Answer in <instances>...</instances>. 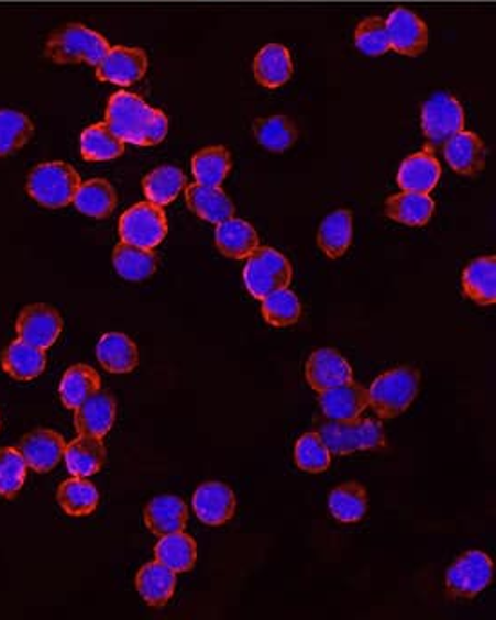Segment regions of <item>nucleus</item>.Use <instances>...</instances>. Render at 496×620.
<instances>
[{"label":"nucleus","instance_id":"obj_41","mask_svg":"<svg viewBox=\"0 0 496 620\" xmlns=\"http://www.w3.org/2000/svg\"><path fill=\"white\" fill-rule=\"evenodd\" d=\"M35 125L30 115L13 109H0V157L15 154L30 143Z\"/></svg>","mask_w":496,"mask_h":620},{"label":"nucleus","instance_id":"obj_44","mask_svg":"<svg viewBox=\"0 0 496 620\" xmlns=\"http://www.w3.org/2000/svg\"><path fill=\"white\" fill-rule=\"evenodd\" d=\"M27 464L15 447H0V496L13 500L24 487Z\"/></svg>","mask_w":496,"mask_h":620},{"label":"nucleus","instance_id":"obj_5","mask_svg":"<svg viewBox=\"0 0 496 620\" xmlns=\"http://www.w3.org/2000/svg\"><path fill=\"white\" fill-rule=\"evenodd\" d=\"M321 441L326 442L331 455H352L356 451L383 450L386 445L382 422L357 419L354 422H321Z\"/></svg>","mask_w":496,"mask_h":620},{"label":"nucleus","instance_id":"obj_29","mask_svg":"<svg viewBox=\"0 0 496 620\" xmlns=\"http://www.w3.org/2000/svg\"><path fill=\"white\" fill-rule=\"evenodd\" d=\"M106 458L103 439H96V436H78L76 441L66 445V453H64L67 470L70 475L80 476V478H89L100 473L101 467L106 464Z\"/></svg>","mask_w":496,"mask_h":620},{"label":"nucleus","instance_id":"obj_3","mask_svg":"<svg viewBox=\"0 0 496 620\" xmlns=\"http://www.w3.org/2000/svg\"><path fill=\"white\" fill-rule=\"evenodd\" d=\"M421 385V374L414 366H397L385 372L366 390L368 408L383 421L405 413L416 400Z\"/></svg>","mask_w":496,"mask_h":620},{"label":"nucleus","instance_id":"obj_21","mask_svg":"<svg viewBox=\"0 0 496 620\" xmlns=\"http://www.w3.org/2000/svg\"><path fill=\"white\" fill-rule=\"evenodd\" d=\"M2 370L15 380H33L41 377L47 366V354L27 341H11L0 355Z\"/></svg>","mask_w":496,"mask_h":620},{"label":"nucleus","instance_id":"obj_42","mask_svg":"<svg viewBox=\"0 0 496 620\" xmlns=\"http://www.w3.org/2000/svg\"><path fill=\"white\" fill-rule=\"evenodd\" d=\"M262 315L271 326H291L301 318V303L298 296L286 289L275 290L262 300Z\"/></svg>","mask_w":496,"mask_h":620},{"label":"nucleus","instance_id":"obj_19","mask_svg":"<svg viewBox=\"0 0 496 620\" xmlns=\"http://www.w3.org/2000/svg\"><path fill=\"white\" fill-rule=\"evenodd\" d=\"M444 157L456 174L476 176L486 166V146L475 132L461 131L444 143Z\"/></svg>","mask_w":496,"mask_h":620},{"label":"nucleus","instance_id":"obj_2","mask_svg":"<svg viewBox=\"0 0 496 620\" xmlns=\"http://www.w3.org/2000/svg\"><path fill=\"white\" fill-rule=\"evenodd\" d=\"M111 49V44L98 31L84 24H66L53 31L44 45V56L55 64H89L98 66Z\"/></svg>","mask_w":496,"mask_h":620},{"label":"nucleus","instance_id":"obj_13","mask_svg":"<svg viewBox=\"0 0 496 620\" xmlns=\"http://www.w3.org/2000/svg\"><path fill=\"white\" fill-rule=\"evenodd\" d=\"M191 506L205 525H225L235 516V492L222 481H206L194 492Z\"/></svg>","mask_w":496,"mask_h":620},{"label":"nucleus","instance_id":"obj_30","mask_svg":"<svg viewBox=\"0 0 496 620\" xmlns=\"http://www.w3.org/2000/svg\"><path fill=\"white\" fill-rule=\"evenodd\" d=\"M112 264L123 280L145 281L156 273L159 258L154 250L120 242L112 253Z\"/></svg>","mask_w":496,"mask_h":620},{"label":"nucleus","instance_id":"obj_39","mask_svg":"<svg viewBox=\"0 0 496 620\" xmlns=\"http://www.w3.org/2000/svg\"><path fill=\"white\" fill-rule=\"evenodd\" d=\"M186 188L185 171L177 166H159L143 180V191L152 204L168 206Z\"/></svg>","mask_w":496,"mask_h":620},{"label":"nucleus","instance_id":"obj_15","mask_svg":"<svg viewBox=\"0 0 496 620\" xmlns=\"http://www.w3.org/2000/svg\"><path fill=\"white\" fill-rule=\"evenodd\" d=\"M66 445L64 436L58 431L41 428L22 436L19 451L24 456L27 467L44 475L60 464L66 453Z\"/></svg>","mask_w":496,"mask_h":620},{"label":"nucleus","instance_id":"obj_1","mask_svg":"<svg viewBox=\"0 0 496 620\" xmlns=\"http://www.w3.org/2000/svg\"><path fill=\"white\" fill-rule=\"evenodd\" d=\"M106 123L123 143L135 146H156L168 134L165 112L148 106L141 96L118 90L107 103Z\"/></svg>","mask_w":496,"mask_h":620},{"label":"nucleus","instance_id":"obj_35","mask_svg":"<svg viewBox=\"0 0 496 620\" xmlns=\"http://www.w3.org/2000/svg\"><path fill=\"white\" fill-rule=\"evenodd\" d=\"M80 152L89 163L114 160L125 152V143L103 123L87 126L80 135Z\"/></svg>","mask_w":496,"mask_h":620},{"label":"nucleus","instance_id":"obj_22","mask_svg":"<svg viewBox=\"0 0 496 620\" xmlns=\"http://www.w3.org/2000/svg\"><path fill=\"white\" fill-rule=\"evenodd\" d=\"M143 520L148 531L157 538L185 531L188 523V506L179 496H157L145 507Z\"/></svg>","mask_w":496,"mask_h":620},{"label":"nucleus","instance_id":"obj_14","mask_svg":"<svg viewBox=\"0 0 496 620\" xmlns=\"http://www.w3.org/2000/svg\"><path fill=\"white\" fill-rule=\"evenodd\" d=\"M318 405L329 421L354 422L368 408V396L365 386L349 380L318 394Z\"/></svg>","mask_w":496,"mask_h":620},{"label":"nucleus","instance_id":"obj_9","mask_svg":"<svg viewBox=\"0 0 496 620\" xmlns=\"http://www.w3.org/2000/svg\"><path fill=\"white\" fill-rule=\"evenodd\" d=\"M493 580V561L481 551L462 554L447 572V590L456 599H473Z\"/></svg>","mask_w":496,"mask_h":620},{"label":"nucleus","instance_id":"obj_45","mask_svg":"<svg viewBox=\"0 0 496 620\" xmlns=\"http://www.w3.org/2000/svg\"><path fill=\"white\" fill-rule=\"evenodd\" d=\"M354 44L366 56H382L390 51V42L386 35L385 19L368 16L357 24Z\"/></svg>","mask_w":496,"mask_h":620},{"label":"nucleus","instance_id":"obj_7","mask_svg":"<svg viewBox=\"0 0 496 620\" xmlns=\"http://www.w3.org/2000/svg\"><path fill=\"white\" fill-rule=\"evenodd\" d=\"M118 231L121 242L145 250H156L168 235V221L161 206L137 202L121 215Z\"/></svg>","mask_w":496,"mask_h":620},{"label":"nucleus","instance_id":"obj_28","mask_svg":"<svg viewBox=\"0 0 496 620\" xmlns=\"http://www.w3.org/2000/svg\"><path fill=\"white\" fill-rule=\"evenodd\" d=\"M436 211V202L430 193H417V191H403L397 196H392L385 202V215L399 224L427 225Z\"/></svg>","mask_w":496,"mask_h":620},{"label":"nucleus","instance_id":"obj_33","mask_svg":"<svg viewBox=\"0 0 496 620\" xmlns=\"http://www.w3.org/2000/svg\"><path fill=\"white\" fill-rule=\"evenodd\" d=\"M154 554L161 565L168 566L176 574H185L196 566L197 543L191 535L185 534V531L161 535L154 546Z\"/></svg>","mask_w":496,"mask_h":620},{"label":"nucleus","instance_id":"obj_27","mask_svg":"<svg viewBox=\"0 0 496 620\" xmlns=\"http://www.w3.org/2000/svg\"><path fill=\"white\" fill-rule=\"evenodd\" d=\"M462 289L476 306H495L496 303V258L481 256L467 264L462 273Z\"/></svg>","mask_w":496,"mask_h":620},{"label":"nucleus","instance_id":"obj_46","mask_svg":"<svg viewBox=\"0 0 496 620\" xmlns=\"http://www.w3.org/2000/svg\"><path fill=\"white\" fill-rule=\"evenodd\" d=\"M0 428H2V419H0Z\"/></svg>","mask_w":496,"mask_h":620},{"label":"nucleus","instance_id":"obj_31","mask_svg":"<svg viewBox=\"0 0 496 620\" xmlns=\"http://www.w3.org/2000/svg\"><path fill=\"white\" fill-rule=\"evenodd\" d=\"M100 390L101 379L92 366L73 365L62 377L58 396L67 410L75 411Z\"/></svg>","mask_w":496,"mask_h":620},{"label":"nucleus","instance_id":"obj_4","mask_svg":"<svg viewBox=\"0 0 496 620\" xmlns=\"http://www.w3.org/2000/svg\"><path fill=\"white\" fill-rule=\"evenodd\" d=\"M80 185V174L73 166L64 160H47L30 171L25 191L44 208L58 210L73 204Z\"/></svg>","mask_w":496,"mask_h":620},{"label":"nucleus","instance_id":"obj_11","mask_svg":"<svg viewBox=\"0 0 496 620\" xmlns=\"http://www.w3.org/2000/svg\"><path fill=\"white\" fill-rule=\"evenodd\" d=\"M64 331V320L55 307L45 303H33L24 307L16 318V334L19 340L27 341L31 345L47 351L55 345Z\"/></svg>","mask_w":496,"mask_h":620},{"label":"nucleus","instance_id":"obj_24","mask_svg":"<svg viewBox=\"0 0 496 620\" xmlns=\"http://www.w3.org/2000/svg\"><path fill=\"white\" fill-rule=\"evenodd\" d=\"M253 75H255V80L266 89H278V87L286 86L293 76L291 53L286 45H264L253 60Z\"/></svg>","mask_w":496,"mask_h":620},{"label":"nucleus","instance_id":"obj_43","mask_svg":"<svg viewBox=\"0 0 496 620\" xmlns=\"http://www.w3.org/2000/svg\"><path fill=\"white\" fill-rule=\"evenodd\" d=\"M295 462L298 469L320 475L331 467V451L327 450L326 442L321 441L318 431H309L300 436L295 445Z\"/></svg>","mask_w":496,"mask_h":620},{"label":"nucleus","instance_id":"obj_25","mask_svg":"<svg viewBox=\"0 0 496 620\" xmlns=\"http://www.w3.org/2000/svg\"><path fill=\"white\" fill-rule=\"evenodd\" d=\"M216 245L217 250L228 258L246 261L247 256L253 255L255 250L261 247V241L250 222L231 217L228 221L217 224Z\"/></svg>","mask_w":496,"mask_h":620},{"label":"nucleus","instance_id":"obj_20","mask_svg":"<svg viewBox=\"0 0 496 620\" xmlns=\"http://www.w3.org/2000/svg\"><path fill=\"white\" fill-rule=\"evenodd\" d=\"M186 204L202 221L221 224L235 215V206L221 186H206L194 182L185 188Z\"/></svg>","mask_w":496,"mask_h":620},{"label":"nucleus","instance_id":"obj_16","mask_svg":"<svg viewBox=\"0 0 496 620\" xmlns=\"http://www.w3.org/2000/svg\"><path fill=\"white\" fill-rule=\"evenodd\" d=\"M306 379L316 394L331 390L334 386L354 380V372L349 361L334 348H320L312 352L306 363Z\"/></svg>","mask_w":496,"mask_h":620},{"label":"nucleus","instance_id":"obj_38","mask_svg":"<svg viewBox=\"0 0 496 620\" xmlns=\"http://www.w3.org/2000/svg\"><path fill=\"white\" fill-rule=\"evenodd\" d=\"M253 134L258 145L264 146L269 152H286L295 145L298 140V129L295 121L287 115H269V118H258L253 123Z\"/></svg>","mask_w":496,"mask_h":620},{"label":"nucleus","instance_id":"obj_10","mask_svg":"<svg viewBox=\"0 0 496 620\" xmlns=\"http://www.w3.org/2000/svg\"><path fill=\"white\" fill-rule=\"evenodd\" d=\"M148 69V56L140 47L115 45L96 66V78L120 87H131L143 80Z\"/></svg>","mask_w":496,"mask_h":620},{"label":"nucleus","instance_id":"obj_36","mask_svg":"<svg viewBox=\"0 0 496 620\" xmlns=\"http://www.w3.org/2000/svg\"><path fill=\"white\" fill-rule=\"evenodd\" d=\"M368 510V495L357 481L341 484L329 495V512L340 523H357Z\"/></svg>","mask_w":496,"mask_h":620},{"label":"nucleus","instance_id":"obj_23","mask_svg":"<svg viewBox=\"0 0 496 620\" xmlns=\"http://www.w3.org/2000/svg\"><path fill=\"white\" fill-rule=\"evenodd\" d=\"M176 586V572H172L168 566L161 565L157 560L141 566L135 576V588L141 599L152 608H159V610L165 608L168 600L174 597Z\"/></svg>","mask_w":496,"mask_h":620},{"label":"nucleus","instance_id":"obj_6","mask_svg":"<svg viewBox=\"0 0 496 620\" xmlns=\"http://www.w3.org/2000/svg\"><path fill=\"white\" fill-rule=\"evenodd\" d=\"M293 280L291 262L273 247H258L247 256L244 284L256 300H264L275 290L286 289Z\"/></svg>","mask_w":496,"mask_h":620},{"label":"nucleus","instance_id":"obj_37","mask_svg":"<svg viewBox=\"0 0 496 620\" xmlns=\"http://www.w3.org/2000/svg\"><path fill=\"white\" fill-rule=\"evenodd\" d=\"M56 500L66 514L81 518V516L95 512L96 507L100 503V492L87 478L73 476L69 480L62 481L56 492Z\"/></svg>","mask_w":496,"mask_h":620},{"label":"nucleus","instance_id":"obj_17","mask_svg":"<svg viewBox=\"0 0 496 620\" xmlns=\"http://www.w3.org/2000/svg\"><path fill=\"white\" fill-rule=\"evenodd\" d=\"M441 174V163L437 160L431 146H425V151L403 160L401 168L397 171V185L403 191L430 193L439 185Z\"/></svg>","mask_w":496,"mask_h":620},{"label":"nucleus","instance_id":"obj_34","mask_svg":"<svg viewBox=\"0 0 496 620\" xmlns=\"http://www.w3.org/2000/svg\"><path fill=\"white\" fill-rule=\"evenodd\" d=\"M316 241L326 256L337 261L345 255L352 244V213L349 210L332 211L318 228Z\"/></svg>","mask_w":496,"mask_h":620},{"label":"nucleus","instance_id":"obj_12","mask_svg":"<svg viewBox=\"0 0 496 620\" xmlns=\"http://www.w3.org/2000/svg\"><path fill=\"white\" fill-rule=\"evenodd\" d=\"M385 24L390 49L403 56H411V58L427 51L428 25L414 11L397 8L392 11Z\"/></svg>","mask_w":496,"mask_h":620},{"label":"nucleus","instance_id":"obj_40","mask_svg":"<svg viewBox=\"0 0 496 620\" xmlns=\"http://www.w3.org/2000/svg\"><path fill=\"white\" fill-rule=\"evenodd\" d=\"M231 170V154L224 146H208L191 157V174L196 182L221 186Z\"/></svg>","mask_w":496,"mask_h":620},{"label":"nucleus","instance_id":"obj_18","mask_svg":"<svg viewBox=\"0 0 496 620\" xmlns=\"http://www.w3.org/2000/svg\"><path fill=\"white\" fill-rule=\"evenodd\" d=\"M115 413H118V406H115L114 397L109 391L100 390L89 397L80 408H76V433L103 439L114 425Z\"/></svg>","mask_w":496,"mask_h":620},{"label":"nucleus","instance_id":"obj_26","mask_svg":"<svg viewBox=\"0 0 496 620\" xmlns=\"http://www.w3.org/2000/svg\"><path fill=\"white\" fill-rule=\"evenodd\" d=\"M96 357L111 374H131L140 365V352L134 341L121 332L101 335L96 345Z\"/></svg>","mask_w":496,"mask_h":620},{"label":"nucleus","instance_id":"obj_32","mask_svg":"<svg viewBox=\"0 0 496 620\" xmlns=\"http://www.w3.org/2000/svg\"><path fill=\"white\" fill-rule=\"evenodd\" d=\"M76 210L90 219H107L112 215L118 204L114 186L106 179H92L81 182L73 200Z\"/></svg>","mask_w":496,"mask_h":620},{"label":"nucleus","instance_id":"obj_8","mask_svg":"<svg viewBox=\"0 0 496 620\" xmlns=\"http://www.w3.org/2000/svg\"><path fill=\"white\" fill-rule=\"evenodd\" d=\"M421 126L430 145L444 146L453 135L464 131V109L461 101L448 92L431 96L422 106Z\"/></svg>","mask_w":496,"mask_h":620}]
</instances>
